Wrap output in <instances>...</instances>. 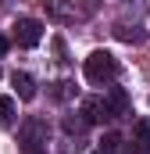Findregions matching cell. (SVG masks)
<instances>
[{
  "mask_svg": "<svg viewBox=\"0 0 150 154\" xmlns=\"http://www.w3.org/2000/svg\"><path fill=\"white\" fill-rule=\"evenodd\" d=\"M82 72H86V79H89L93 86H107V82L118 75V61H114L111 50H93V54L86 57Z\"/></svg>",
  "mask_w": 150,
  "mask_h": 154,
  "instance_id": "obj_1",
  "label": "cell"
},
{
  "mask_svg": "<svg viewBox=\"0 0 150 154\" xmlns=\"http://www.w3.org/2000/svg\"><path fill=\"white\" fill-rule=\"evenodd\" d=\"M22 154H46V136H50V129H46V122L43 118H25V125H22Z\"/></svg>",
  "mask_w": 150,
  "mask_h": 154,
  "instance_id": "obj_2",
  "label": "cell"
},
{
  "mask_svg": "<svg viewBox=\"0 0 150 154\" xmlns=\"http://www.w3.org/2000/svg\"><path fill=\"white\" fill-rule=\"evenodd\" d=\"M39 39H43V22H36V18H18L14 22V43L18 47H36Z\"/></svg>",
  "mask_w": 150,
  "mask_h": 154,
  "instance_id": "obj_3",
  "label": "cell"
},
{
  "mask_svg": "<svg viewBox=\"0 0 150 154\" xmlns=\"http://www.w3.org/2000/svg\"><path fill=\"white\" fill-rule=\"evenodd\" d=\"M79 111L86 115V122H111V118H114L111 108H107V97H86Z\"/></svg>",
  "mask_w": 150,
  "mask_h": 154,
  "instance_id": "obj_4",
  "label": "cell"
},
{
  "mask_svg": "<svg viewBox=\"0 0 150 154\" xmlns=\"http://www.w3.org/2000/svg\"><path fill=\"white\" fill-rule=\"evenodd\" d=\"M104 97H107V108H111V115H114V118L129 115V93H125L122 86H111Z\"/></svg>",
  "mask_w": 150,
  "mask_h": 154,
  "instance_id": "obj_5",
  "label": "cell"
},
{
  "mask_svg": "<svg viewBox=\"0 0 150 154\" xmlns=\"http://www.w3.org/2000/svg\"><path fill=\"white\" fill-rule=\"evenodd\" d=\"M11 82H14V93H18L22 100H32V97H36V79L29 75V72H14Z\"/></svg>",
  "mask_w": 150,
  "mask_h": 154,
  "instance_id": "obj_6",
  "label": "cell"
},
{
  "mask_svg": "<svg viewBox=\"0 0 150 154\" xmlns=\"http://www.w3.org/2000/svg\"><path fill=\"white\" fill-rule=\"evenodd\" d=\"M114 36L122 39V43H143L147 32H143L140 25H114Z\"/></svg>",
  "mask_w": 150,
  "mask_h": 154,
  "instance_id": "obj_7",
  "label": "cell"
},
{
  "mask_svg": "<svg viewBox=\"0 0 150 154\" xmlns=\"http://www.w3.org/2000/svg\"><path fill=\"white\" fill-rule=\"evenodd\" d=\"M0 125L4 129L14 125V97H7V93H0Z\"/></svg>",
  "mask_w": 150,
  "mask_h": 154,
  "instance_id": "obj_8",
  "label": "cell"
},
{
  "mask_svg": "<svg viewBox=\"0 0 150 154\" xmlns=\"http://www.w3.org/2000/svg\"><path fill=\"white\" fill-rule=\"evenodd\" d=\"M43 4H46V7H50V14H54V18H61V22H68V18L75 14L64 0H43Z\"/></svg>",
  "mask_w": 150,
  "mask_h": 154,
  "instance_id": "obj_9",
  "label": "cell"
},
{
  "mask_svg": "<svg viewBox=\"0 0 150 154\" xmlns=\"http://www.w3.org/2000/svg\"><path fill=\"white\" fill-rule=\"evenodd\" d=\"M100 151L118 154V151H122V136H118V133H104V140H100Z\"/></svg>",
  "mask_w": 150,
  "mask_h": 154,
  "instance_id": "obj_10",
  "label": "cell"
},
{
  "mask_svg": "<svg viewBox=\"0 0 150 154\" xmlns=\"http://www.w3.org/2000/svg\"><path fill=\"white\" fill-rule=\"evenodd\" d=\"M86 125H89V122H86V115H82V111L64 118V129H68V133H86Z\"/></svg>",
  "mask_w": 150,
  "mask_h": 154,
  "instance_id": "obj_11",
  "label": "cell"
},
{
  "mask_svg": "<svg viewBox=\"0 0 150 154\" xmlns=\"http://www.w3.org/2000/svg\"><path fill=\"white\" fill-rule=\"evenodd\" d=\"M132 136L150 140V118H136V122H132Z\"/></svg>",
  "mask_w": 150,
  "mask_h": 154,
  "instance_id": "obj_12",
  "label": "cell"
},
{
  "mask_svg": "<svg viewBox=\"0 0 150 154\" xmlns=\"http://www.w3.org/2000/svg\"><path fill=\"white\" fill-rule=\"evenodd\" d=\"M125 154H150V140H132V143H125Z\"/></svg>",
  "mask_w": 150,
  "mask_h": 154,
  "instance_id": "obj_13",
  "label": "cell"
},
{
  "mask_svg": "<svg viewBox=\"0 0 150 154\" xmlns=\"http://www.w3.org/2000/svg\"><path fill=\"white\" fill-rule=\"evenodd\" d=\"M75 90H72V82H57V90H54V97L57 100H64V97H72Z\"/></svg>",
  "mask_w": 150,
  "mask_h": 154,
  "instance_id": "obj_14",
  "label": "cell"
},
{
  "mask_svg": "<svg viewBox=\"0 0 150 154\" xmlns=\"http://www.w3.org/2000/svg\"><path fill=\"white\" fill-rule=\"evenodd\" d=\"M4 54H7V39L0 36V57H4Z\"/></svg>",
  "mask_w": 150,
  "mask_h": 154,
  "instance_id": "obj_15",
  "label": "cell"
},
{
  "mask_svg": "<svg viewBox=\"0 0 150 154\" xmlns=\"http://www.w3.org/2000/svg\"><path fill=\"white\" fill-rule=\"evenodd\" d=\"M93 154H107V151H100V147H97V151H93Z\"/></svg>",
  "mask_w": 150,
  "mask_h": 154,
  "instance_id": "obj_16",
  "label": "cell"
}]
</instances>
